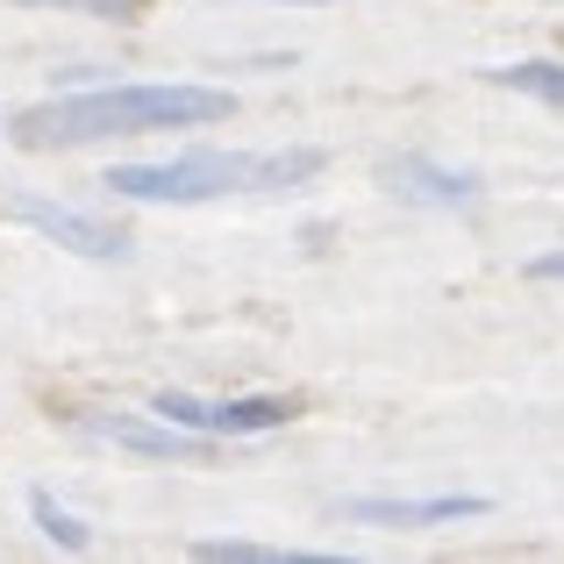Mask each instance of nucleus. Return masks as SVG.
Returning a JSON list of instances; mask_svg holds the SVG:
<instances>
[{
  "label": "nucleus",
  "mask_w": 564,
  "mask_h": 564,
  "mask_svg": "<svg viewBox=\"0 0 564 564\" xmlns=\"http://www.w3.org/2000/svg\"><path fill=\"white\" fill-rule=\"evenodd\" d=\"M29 514H36V529H43L51 543H65V551H86V522H79V514H65L51 494H29Z\"/></svg>",
  "instance_id": "nucleus-10"
},
{
  "label": "nucleus",
  "mask_w": 564,
  "mask_h": 564,
  "mask_svg": "<svg viewBox=\"0 0 564 564\" xmlns=\"http://www.w3.org/2000/svg\"><path fill=\"white\" fill-rule=\"evenodd\" d=\"M94 436H108L115 451H137V457H207V436H193V429H172L165 414L151 422H137V414H94Z\"/></svg>",
  "instance_id": "nucleus-6"
},
{
  "label": "nucleus",
  "mask_w": 564,
  "mask_h": 564,
  "mask_svg": "<svg viewBox=\"0 0 564 564\" xmlns=\"http://www.w3.org/2000/svg\"><path fill=\"white\" fill-rule=\"evenodd\" d=\"M393 186L408 193V200H436V207H471L479 200V180L443 172V165H429V158H393Z\"/></svg>",
  "instance_id": "nucleus-7"
},
{
  "label": "nucleus",
  "mask_w": 564,
  "mask_h": 564,
  "mask_svg": "<svg viewBox=\"0 0 564 564\" xmlns=\"http://www.w3.org/2000/svg\"><path fill=\"white\" fill-rule=\"evenodd\" d=\"M486 79L508 86V94H529V100H543V108L564 115V65H557V57H514V65H486Z\"/></svg>",
  "instance_id": "nucleus-8"
},
{
  "label": "nucleus",
  "mask_w": 564,
  "mask_h": 564,
  "mask_svg": "<svg viewBox=\"0 0 564 564\" xmlns=\"http://www.w3.org/2000/svg\"><path fill=\"white\" fill-rule=\"evenodd\" d=\"M151 414H165L172 429H193V436H264V429H286L301 414V400L286 393H243V400H193V393H158Z\"/></svg>",
  "instance_id": "nucleus-3"
},
{
  "label": "nucleus",
  "mask_w": 564,
  "mask_h": 564,
  "mask_svg": "<svg viewBox=\"0 0 564 564\" xmlns=\"http://www.w3.org/2000/svg\"><path fill=\"white\" fill-rule=\"evenodd\" d=\"M14 8H57V14H86V22H137L143 0H14Z\"/></svg>",
  "instance_id": "nucleus-11"
},
{
  "label": "nucleus",
  "mask_w": 564,
  "mask_h": 564,
  "mask_svg": "<svg viewBox=\"0 0 564 564\" xmlns=\"http://www.w3.org/2000/svg\"><path fill=\"white\" fill-rule=\"evenodd\" d=\"M344 522H372V529H443V522H479L494 514L486 494H400V500H379V494H358V500H336Z\"/></svg>",
  "instance_id": "nucleus-4"
},
{
  "label": "nucleus",
  "mask_w": 564,
  "mask_h": 564,
  "mask_svg": "<svg viewBox=\"0 0 564 564\" xmlns=\"http://www.w3.org/2000/svg\"><path fill=\"white\" fill-rule=\"evenodd\" d=\"M279 8H329V0H279Z\"/></svg>",
  "instance_id": "nucleus-13"
},
{
  "label": "nucleus",
  "mask_w": 564,
  "mask_h": 564,
  "mask_svg": "<svg viewBox=\"0 0 564 564\" xmlns=\"http://www.w3.org/2000/svg\"><path fill=\"white\" fill-rule=\"evenodd\" d=\"M529 279H564V250H543V258L529 264Z\"/></svg>",
  "instance_id": "nucleus-12"
},
{
  "label": "nucleus",
  "mask_w": 564,
  "mask_h": 564,
  "mask_svg": "<svg viewBox=\"0 0 564 564\" xmlns=\"http://www.w3.org/2000/svg\"><path fill=\"white\" fill-rule=\"evenodd\" d=\"M236 100L221 86H86V94H57L14 115V143L22 151H72V143H108V137H158V129H207L229 122Z\"/></svg>",
  "instance_id": "nucleus-1"
},
{
  "label": "nucleus",
  "mask_w": 564,
  "mask_h": 564,
  "mask_svg": "<svg viewBox=\"0 0 564 564\" xmlns=\"http://www.w3.org/2000/svg\"><path fill=\"white\" fill-rule=\"evenodd\" d=\"M200 564H336L329 551H286V543H243V536H207L193 543Z\"/></svg>",
  "instance_id": "nucleus-9"
},
{
  "label": "nucleus",
  "mask_w": 564,
  "mask_h": 564,
  "mask_svg": "<svg viewBox=\"0 0 564 564\" xmlns=\"http://www.w3.org/2000/svg\"><path fill=\"white\" fill-rule=\"evenodd\" d=\"M14 221L43 229L51 243L79 250V258H122V250H129V236H122V229H108V221L79 215V207H57V200H14Z\"/></svg>",
  "instance_id": "nucleus-5"
},
{
  "label": "nucleus",
  "mask_w": 564,
  "mask_h": 564,
  "mask_svg": "<svg viewBox=\"0 0 564 564\" xmlns=\"http://www.w3.org/2000/svg\"><path fill=\"white\" fill-rule=\"evenodd\" d=\"M322 172L315 143L293 151H172L151 165H115L108 186L115 200H158V207H200V200H229V193H293Z\"/></svg>",
  "instance_id": "nucleus-2"
}]
</instances>
